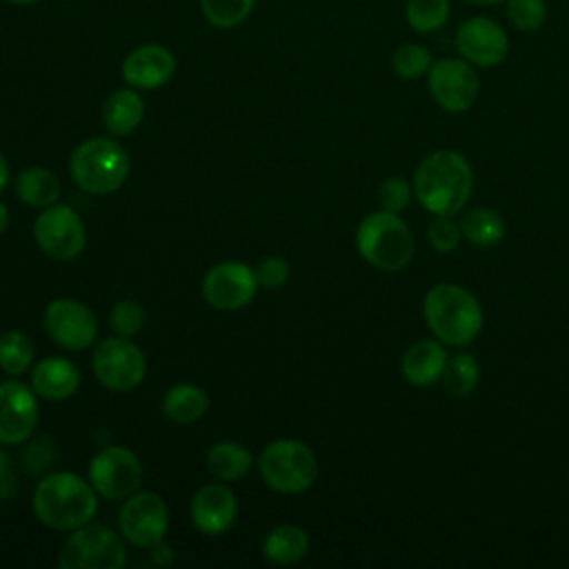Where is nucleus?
<instances>
[{
  "label": "nucleus",
  "instance_id": "nucleus-1",
  "mask_svg": "<svg viewBox=\"0 0 569 569\" xmlns=\"http://www.w3.org/2000/svg\"><path fill=\"white\" fill-rule=\"evenodd\" d=\"M473 191V171L453 149H438L422 158L413 173V196L433 216L462 211Z\"/></svg>",
  "mask_w": 569,
  "mask_h": 569
},
{
  "label": "nucleus",
  "instance_id": "nucleus-2",
  "mask_svg": "<svg viewBox=\"0 0 569 569\" xmlns=\"http://www.w3.org/2000/svg\"><path fill=\"white\" fill-rule=\"evenodd\" d=\"M96 493L91 482L71 471L51 473L33 491V511L42 525L58 531H73L93 520L98 511Z\"/></svg>",
  "mask_w": 569,
  "mask_h": 569
},
{
  "label": "nucleus",
  "instance_id": "nucleus-3",
  "mask_svg": "<svg viewBox=\"0 0 569 569\" xmlns=\"http://www.w3.org/2000/svg\"><path fill=\"white\" fill-rule=\"evenodd\" d=\"M422 316L431 333L449 347L471 345L482 329V307L478 298L451 282H440L425 293Z\"/></svg>",
  "mask_w": 569,
  "mask_h": 569
},
{
  "label": "nucleus",
  "instance_id": "nucleus-4",
  "mask_svg": "<svg viewBox=\"0 0 569 569\" xmlns=\"http://www.w3.org/2000/svg\"><path fill=\"white\" fill-rule=\"evenodd\" d=\"M360 256L380 271H400L413 258V236L407 222L391 211H376L360 220L356 231Z\"/></svg>",
  "mask_w": 569,
  "mask_h": 569
},
{
  "label": "nucleus",
  "instance_id": "nucleus-5",
  "mask_svg": "<svg viewBox=\"0 0 569 569\" xmlns=\"http://www.w3.org/2000/svg\"><path fill=\"white\" fill-rule=\"evenodd\" d=\"M73 182L93 196H107L122 187L129 176V156L113 138H89L69 158Z\"/></svg>",
  "mask_w": 569,
  "mask_h": 569
},
{
  "label": "nucleus",
  "instance_id": "nucleus-6",
  "mask_svg": "<svg viewBox=\"0 0 569 569\" xmlns=\"http://www.w3.org/2000/svg\"><path fill=\"white\" fill-rule=\"evenodd\" d=\"M258 469L262 480L280 493L307 491L318 478L316 453L291 438L269 442L260 453Z\"/></svg>",
  "mask_w": 569,
  "mask_h": 569
},
{
  "label": "nucleus",
  "instance_id": "nucleus-7",
  "mask_svg": "<svg viewBox=\"0 0 569 569\" xmlns=\"http://www.w3.org/2000/svg\"><path fill=\"white\" fill-rule=\"evenodd\" d=\"M127 560L122 538L104 525H82L64 540L58 565L62 569H120Z\"/></svg>",
  "mask_w": 569,
  "mask_h": 569
},
{
  "label": "nucleus",
  "instance_id": "nucleus-8",
  "mask_svg": "<svg viewBox=\"0 0 569 569\" xmlns=\"http://www.w3.org/2000/svg\"><path fill=\"white\" fill-rule=\"evenodd\" d=\"M91 367L98 382L111 391H131L147 373L144 353L122 336L102 340L93 351Z\"/></svg>",
  "mask_w": 569,
  "mask_h": 569
},
{
  "label": "nucleus",
  "instance_id": "nucleus-9",
  "mask_svg": "<svg viewBox=\"0 0 569 569\" xmlns=\"http://www.w3.org/2000/svg\"><path fill=\"white\" fill-rule=\"evenodd\" d=\"M429 91L436 104L449 113H465L480 93V80L465 58H440L427 73Z\"/></svg>",
  "mask_w": 569,
  "mask_h": 569
},
{
  "label": "nucleus",
  "instance_id": "nucleus-10",
  "mask_svg": "<svg viewBox=\"0 0 569 569\" xmlns=\"http://www.w3.org/2000/svg\"><path fill=\"white\" fill-rule=\"evenodd\" d=\"M33 238L53 260H73L82 253L87 242L84 222L69 204L47 207L33 222Z\"/></svg>",
  "mask_w": 569,
  "mask_h": 569
},
{
  "label": "nucleus",
  "instance_id": "nucleus-11",
  "mask_svg": "<svg viewBox=\"0 0 569 569\" xmlns=\"http://www.w3.org/2000/svg\"><path fill=\"white\" fill-rule=\"evenodd\" d=\"M89 480L98 496L107 500H127L142 482V465L127 447H107L89 465Z\"/></svg>",
  "mask_w": 569,
  "mask_h": 569
},
{
  "label": "nucleus",
  "instance_id": "nucleus-12",
  "mask_svg": "<svg viewBox=\"0 0 569 569\" xmlns=\"http://www.w3.org/2000/svg\"><path fill=\"white\" fill-rule=\"evenodd\" d=\"M169 527V509L153 491H136L120 509V533L127 542L151 549L158 545Z\"/></svg>",
  "mask_w": 569,
  "mask_h": 569
},
{
  "label": "nucleus",
  "instance_id": "nucleus-13",
  "mask_svg": "<svg viewBox=\"0 0 569 569\" xmlns=\"http://www.w3.org/2000/svg\"><path fill=\"white\" fill-rule=\"evenodd\" d=\"M42 325L49 338L69 351L91 347L98 336V320L93 311L73 298H58L49 302Z\"/></svg>",
  "mask_w": 569,
  "mask_h": 569
},
{
  "label": "nucleus",
  "instance_id": "nucleus-14",
  "mask_svg": "<svg viewBox=\"0 0 569 569\" xmlns=\"http://www.w3.org/2000/svg\"><path fill=\"white\" fill-rule=\"evenodd\" d=\"M258 291L256 271L244 262H220L202 280V296L213 309L236 311L251 302Z\"/></svg>",
  "mask_w": 569,
  "mask_h": 569
},
{
  "label": "nucleus",
  "instance_id": "nucleus-15",
  "mask_svg": "<svg viewBox=\"0 0 569 569\" xmlns=\"http://www.w3.org/2000/svg\"><path fill=\"white\" fill-rule=\"evenodd\" d=\"M458 53L473 67H496L509 53V38L505 29L485 16L465 20L456 31Z\"/></svg>",
  "mask_w": 569,
  "mask_h": 569
},
{
  "label": "nucleus",
  "instance_id": "nucleus-16",
  "mask_svg": "<svg viewBox=\"0 0 569 569\" xmlns=\"http://www.w3.org/2000/svg\"><path fill=\"white\" fill-rule=\"evenodd\" d=\"M36 393L18 380L0 385V445L24 442L38 425Z\"/></svg>",
  "mask_w": 569,
  "mask_h": 569
},
{
  "label": "nucleus",
  "instance_id": "nucleus-17",
  "mask_svg": "<svg viewBox=\"0 0 569 569\" xmlns=\"http://www.w3.org/2000/svg\"><path fill=\"white\" fill-rule=\"evenodd\" d=\"M238 516V500L222 482H209L193 493L191 520L207 536L224 533Z\"/></svg>",
  "mask_w": 569,
  "mask_h": 569
},
{
  "label": "nucleus",
  "instance_id": "nucleus-18",
  "mask_svg": "<svg viewBox=\"0 0 569 569\" xmlns=\"http://www.w3.org/2000/svg\"><path fill=\"white\" fill-rule=\"evenodd\" d=\"M176 73V58L162 44H142L122 62V78L133 89H158Z\"/></svg>",
  "mask_w": 569,
  "mask_h": 569
},
{
  "label": "nucleus",
  "instance_id": "nucleus-19",
  "mask_svg": "<svg viewBox=\"0 0 569 569\" xmlns=\"http://www.w3.org/2000/svg\"><path fill=\"white\" fill-rule=\"evenodd\" d=\"M447 358L449 356L440 340H418L402 353L400 369L407 382L429 387L440 380Z\"/></svg>",
  "mask_w": 569,
  "mask_h": 569
},
{
  "label": "nucleus",
  "instance_id": "nucleus-20",
  "mask_svg": "<svg viewBox=\"0 0 569 569\" xmlns=\"http://www.w3.org/2000/svg\"><path fill=\"white\" fill-rule=\"evenodd\" d=\"M31 387L44 400H67L80 387V371L67 358H44L31 373Z\"/></svg>",
  "mask_w": 569,
  "mask_h": 569
},
{
  "label": "nucleus",
  "instance_id": "nucleus-21",
  "mask_svg": "<svg viewBox=\"0 0 569 569\" xmlns=\"http://www.w3.org/2000/svg\"><path fill=\"white\" fill-rule=\"evenodd\" d=\"M144 116L142 98L131 89H116L102 104V122L111 136H129Z\"/></svg>",
  "mask_w": 569,
  "mask_h": 569
},
{
  "label": "nucleus",
  "instance_id": "nucleus-22",
  "mask_svg": "<svg viewBox=\"0 0 569 569\" xmlns=\"http://www.w3.org/2000/svg\"><path fill=\"white\" fill-rule=\"evenodd\" d=\"M309 551V536L298 525H278L262 540V556L273 565H293Z\"/></svg>",
  "mask_w": 569,
  "mask_h": 569
},
{
  "label": "nucleus",
  "instance_id": "nucleus-23",
  "mask_svg": "<svg viewBox=\"0 0 569 569\" xmlns=\"http://www.w3.org/2000/svg\"><path fill=\"white\" fill-rule=\"evenodd\" d=\"M207 407H209L207 391L191 382L171 387L162 398V413L176 425H191L200 420Z\"/></svg>",
  "mask_w": 569,
  "mask_h": 569
},
{
  "label": "nucleus",
  "instance_id": "nucleus-24",
  "mask_svg": "<svg viewBox=\"0 0 569 569\" xmlns=\"http://www.w3.org/2000/svg\"><path fill=\"white\" fill-rule=\"evenodd\" d=\"M253 465L251 451L233 440L216 442L207 453V469L213 478L222 482L240 480Z\"/></svg>",
  "mask_w": 569,
  "mask_h": 569
},
{
  "label": "nucleus",
  "instance_id": "nucleus-25",
  "mask_svg": "<svg viewBox=\"0 0 569 569\" xmlns=\"http://www.w3.org/2000/svg\"><path fill=\"white\" fill-rule=\"evenodd\" d=\"M460 231L473 247L491 249L505 238V220L489 207H473L462 213Z\"/></svg>",
  "mask_w": 569,
  "mask_h": 569
},
{
  "label": "nucleus",
  "instance_id": "nucleus-26",
  "mask_svg": "<svg viewBox=\"0 0 569 569\" xmlns=\"http://www.w3.org/2000/svg\"><path fill=\"white\" fill-rule=\"evenodd\" d=\"M16 193L22 202H27L31 207L47 209V207L56 204V200L60 196V180L49 169L29 167L18 176Z\"/></svg>",
  "mask_w": 569,
  "mask_h": 569
},
{
  "label": "nucleus",
  "instance_id": "nucleus-27",
  "mask_svg": "<svg viewBox=\"0 0 569 569\" xmlns=\"http://www.w3.org/2000/svg\"><path fill=\"white\" fill-rule=\"evenodd\" d=\"M440 380L451 396L465 398L476 389L480 380V365L471 353H453L447 358Z\"/></svg>",
  "mask_w": 569,
  "mask_h": 569
},
{
  "label": "nucleus",
  "instance_id": "nucleus-28",
  "mask_svg": "<svg viewBox=\"0 0 569 569\" xmlns=\"http://www.w3.org/2000/svg\"><path fill=\"white\" fill-rule=\"evenodd\" d=\"M451 16L449 0H407L405 18L418 33H431L447 24Z\"/></svg>",
  "mask_w": 569,
  "mask_h": 569
},
{
  "label": "nucleus",
  "instance_id": "nucleus-29",
  "mask_svg": "<svg viewBox=\"0 0 569 569\" xmlns=\"http://www.w3.org/2000/svg\"><path fill=\"white\" fill-rule=\"evenodd\" d=\"M33 360V342L27 333L11 329L0 336V367L11 373L20 376L29 369Z\"/></svg>",
  "mask_w": 569,
  "mask_h": 569
},
{
  "label": "nucleus",
  "instance_id": "nucleus-30",
  "mask_svg": "<svg viewBox=\"0 0 569 569\" xmlns=\"http://www.w3.org/2000/svg\"><path fill=\"white\" fill-rule=\"evenodd\" d=\"M256 0H200V11L211 27L231 29L249 18Z\"/></svg>",
  "mask_w": 569,
  "mask_h": 569
},
{
  "label": "nucleus",
  "instance_id": "nucleus-31",
  "mask_svg": "<svg viewBox=\"0 0 569 569\" xmlns=\"http://www.w3.org/2000/svg\"><path fill=\"white\" fill-rule=\"evenodd\" d=\"M431 53L427 47L422 44H416V42H407V44H400L396 51H393V58H391V67L393 71L405 78V80H416V78H422L425 73H429L431 69Z\"/></svg>",
  "mask_w": 569,
  "mask_h": 569
},
{
  "label": "nucleus",
  "instance_id": "nucleus-32",
  "mask_svg": "<svg viewBox=\"0 0 569 569\" xmlns=\"http://www.w3.org/2000/svg\"><path fill=\"white\" fill-rule=\"evenodd\" d=\"M505 2H507V18L511 27H516L518 31L531 33L547 22L545 0H505Z\"/></svg>",
  "mask_w": 569,
  "mask_h": 569
},
{
  "label": "nucleus",
  "instance_id": "nucleus-33",
  "mask_svg": "<svg viewBox=\"0 0 569 569\" xmlns=\"http://www.w3.org/2000/svg\"><path fill=\"white\" fill-rule=\"evenodd\" d=\"M109 325H111V329H113L118 336L131 338V336H136V333L142 329V325H144V309H142L140 302H136V300H129V298L118 300V302L111 307V311H109Z\"/></svg>",
  "mask_w": 569,
  "mask_h": 569
},
{
  "label": "nucleus",
  "instance_id": "nucleus-34",
  "mask_svg": "<svg viewBox=\"0 0 569 569\" xmlns=\"http://www.w3.org/2000/svg\"><path fill=\"white\" fill-rule=\"evenodd\" d=\"M429 244L438 251V253H449L458 247L462 231H460V222H456L451 216H436L429 224Z\"/></svg>",
  "mask_w": 569,
  "mask_h": 569
},
{
  "label": "nucleus",
  "instance_id": "nucleus-35",
  "mask_svg": "<svg viewBox=\"0 0 569 569\" xmlns=\"http://www.w3.org/2000/svg\"><path fill=\"white\" fill-rule=\"evenodd\" d=\"M411 193H413V187L402 178V176H391L387 178L380 189H378V200L382 204L385 211H391V213H400L409 207V200H411Z\"/></svg>",
  "mask_w": 569,
  "mask_h": 569
},
{
  "label": "nucleus",
  "instance_id": "nucleus-36",
  "mask_svg": "<svg viewBox=\"0 0 569 569\" xmlns=\"http://www.w3.org/2000/svg\"><path fill=\"white\" fill-rule=\"evenodd\" d=\"M256 278H258V284L264 287V289H278L287 282L289 278V262L280 256H269L264 258L258 269H256Z\"/></svg>",
  "mask_w": 569,
  "mask_h": 569
},
{
  "label": "nucleus",
  "instance_id": "nucleus-37",
  "mask_svg": "<svg viewBox=\"0 0 569 569\" xmlns=\"http://www.w3.org/2000/svg\"><path fill=\"white\" fill-rule=\"evenodd\" d=\"M22 458H24V467L31 473H40L53 460V442H51V438L42 436V438L29 442L24 453H22Z\"/></svg>",
  "mask_w": 569,
  "mask_h": 569
},
{
  "label": "nucleus",
  "instance_id": "nucleus-38",
  "mask_svg": "<svg viewBox=\"0 0 569 569\" xmlns=\"http://www.w3.org/2000/svg\"><path fill=\"white\" fill-rule=\"evenodd\" d=\"M16 491V473L11 469L9 456L0 449V502L11 498Z\"/></svg>",
  "mask_w": 569,
  "mask_h": 569
},
{
  "label": "nucleus",
  "instance_id": "nucleus-39",
  "mask_svg": "<svg viewBox=\"0 0 569 569\" xmlns=\"http://www.w3.org/2000/svg\"><path fill=\"white\" fill-rule=\"evenodd\" d=\"M151 558H153V562H156V565L167 567V565H171V562H173V549H171V547H167V545H162V540H160L158 545H153V547H151Z\"/></svg>",
  "mask_w": 569,
  "mask_h": 569
},
{
  "label": "nucleus",
  "instance_id": "nucleus-40",
  "mask_svg": "<svg viewBox=\"0 0 569 569\" xmlns=\"http://www.w3.org/2000/svg\"><path fill=\"white\" fill-rule=\"evenodd\" d=\"M7 182H9V162H7V158L0 153V193H2V189L7 187Z\"/></svg>",
  "mask_w": 569,
  "mask_h": 569
},
{
  "label": "nucleus",
  "instance_id": "nucleus-41",
  "mask_svg": "<svg viewBox=\"0 0 569 569\" xmlns=\"http://www.w3.org/2000/svg\"><path fill=\"white\" fill-rule=\"evenodd\" d=\"M7 227H9V209L4 202H0V236L4 233Z\"/></svg>",
  "mask_w": 569,
  "mask_h": 569
},
{
  "label": "nucleus",
  "instance_id": "nucleus-42",
  "mask_svg": "<svg viewBox=\"0 0 569 569\" xmlns=\"http://www.w3.org/2000/svg\"><path fill=\"white\" fill-rule=\"evenodd\" d=\"M469 4H480V7H491V4H498V2H505V0H465Z\"/></svg>",
  "mask_w": 569,
  "mask_h": 569
},
{
  "label": "nucleus",
  "instance_id": "nucleus-43",
  "mask_svg": "<svg viewBox=\"0 0 569 569\" xmlns=\"http://www.w3.org/2000/svg\"><path fill=\"white\" fill-rule=\"evenodd\" d=\"M7 2H11V4H22V7H27V4H36V2H40V0H7Z\"/></svg>",
  "mask_w": 569,
  "mask_h": 569
}]
</instances>
